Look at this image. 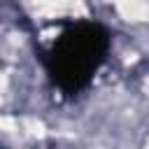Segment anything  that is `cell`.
I'll return each mask as SVG.
<instances>
[{"mask_svg":"<svg viewBox=\"0 0 149 149\" xmlns=\"http://www.w3.org/2000/svg\"><path fill=\"white\" fill-rule=\"evenodd\" d=\"M112 49V33L105 23L93 19L63 21L56 37L42 51V68L65 98L84 93Z\"/></svg>","mask_w":149,"mask_h":149,"instance_id":"1","label":"cell"}]
</instances>
